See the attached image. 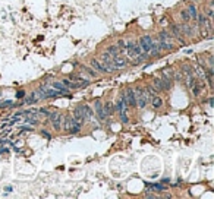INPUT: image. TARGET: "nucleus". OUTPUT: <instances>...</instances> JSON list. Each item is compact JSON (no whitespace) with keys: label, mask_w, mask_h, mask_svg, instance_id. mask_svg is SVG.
Returning a JSON list of instances; mask_svg holds the SVG:
<instances>
[{"label":"nucleus","mask_w":214,"mask_h":199,"mask_svg":"<svg viewBox=\"0 0 214 199\" xmlns=\"http://www.w3.org/2000/svg\"><path fill=\"white\" fill-rule=\"evenodd\" d=\"M133 91H135V97H136V106L140 108H145L150 101V95L147 89L142 86H135Z\"/></svg>","instance_id":"1"},{"label":"nucleus","mask_w":214,"mask_h":199,"mask_svg":"<svg viewBox=\"0 0 214 199\" xmlns=\"http://www.w3.org/2000/svg\"><path fill=\"white\" fill-rule=\"evenodd\" d=\"M63 117L60 113H57V111H50L49 114V120L50 123H51V126H53V129L54 130H62V124H63Z\"/></svg>","instance_id":"2"},{"label":"nucleus","mask_w":214,"mask_h":199,"mask_svg":"<svg viewBox=\"0 0 214 199\" xmlns=\"http://www.w3.org/2000/svg\"><path fill=\"white\" fill-rule=\"evenodd\" d=\"M123 94H125V98H126L128 107H136V97H135L133 88H126Z\"/></svg>","instance_id":"3"},{"label":"nucleus","mask_w":214,"mask_h":199,"mask_svg":"<svg viewBox=\"0 0 214 199\" xmlns=\"http://www.w3.org/2000/svg\"><path fill=\"white\" fill-rule=\"evenodd\" d=\"M63 124H62V129L65 130V132H69L74 126H78V124H82V123H79L76 119H74L72 116H67V117H63Z\"/></svg>","instance_id":"4"},{"label":"nucleus","mask_w":214,"mask_h":199,"mask_svg":"<svg viewBox=\"0 0 214 199\" xmlns=\"http://www.w3.org/2000/svg\"><path fill=\"white\" fill-rule=\"evenodd\" d=\"M126 66H128V60L123 57H120V54L116 56V57H113V60H112V67H113V70L125 69Z\"/></svg>","instance_id":"5"},{"label":"nucleus","mask_w":214,"mask_h":199,"mask_svg":"<svg viewBox=\"0 0 214 199\" xmlns=\"http://www.w3.org/2000/svg\"><path fill=\"white\" fill-rule=\"evenodd\" d=\"M151 41H153V38H151L150 35H144V37H141L140 40H138V44H140L141 50H142V51H145V53H148L150 46H151Z\"/></svg>","instance_id":"6"},{"label":"nucleus","mask_w":214,"mask_h":199,"mask_svg":"<svg viewBox=\"0 0 214 199\" xmlns=\"http://www.w3.org/2000/svg\"><path fill=\"white\" fill-rule=\"evenodd\" d=\"M94 113L97 114V117H98L100 122H104L107 119V116L103 113V104H101V101L100 100H97L95 103H94Z\"/></svg>","instance_id":"7"},{"label":"nucleus","mask_w":214,"mask_h":199,"mask_svg":"<svg viewBox=\"0 0 214 199\" xmlns=\"http://www.w3.org/2000/svg\"><path fill=\"white\" fill-rule=\"evenodd\" d=\"M90 65H91V67L97 72V73H107V72H109V70H107V67L104 66L103 63H100L97 59H91Z\"/></svg>","instance_id":"8"},{"label":"nucleus","mask_w":214,"mask_h":199,"mask_svg":"<svg viewBox=\"0 0 214 199\" xmlns=\"http://www.w3.org/2000/svg\"><path fill=\"white\" fill-rule=\"evenodd\" d=\"M79 108H81V111H82L85 122L91 120V117H92V114H94V110H92V108H91L88 104H81V106H79Z\"/></svg>","instance_id":"9"},{"label":"nucleus","mask_w":214,"mask_h":199,"mask_svg":"<svg viewBox=\"0 0 214 199\" xmlns=\"http://www.w3.org/2000/svg\"><path fill=\"white\" fill-rule=\"evenodd\" d=\"M160 47H158V42L157 41H151V46H150V50H148V54H150V57H156V56H158L160 54Z\"/></svg>","instance_id":"10"},{"label":"nucleus","mask_w":214,"mask_h":199,"mask_svg":"<svg viewBox=\"0 0 214 199\" xmlns=\"http://www.w3.org/2000/svg\"><path fill=\"white\" fill-rule=\"evenodd\" d=\"M103 113H104V114H106L107 117L113 116V113H115V107H113V103L107 101L106 104L103 106Z\"/></svg>","instance_id":"11"},{"label":"nucleus","mask_w":214,"mask_h":199,"mask_svg":"<svg viewBox=\"0 0 214 199\" xmlns=\"http://www.w3.org/2000/svg\"><path fill=\"white\" fill-rule=\"evenodd\" d=\"M166 187L163 184H158V183H147V192H163Z\"/></svg>","instance_id":"12"},{"label":"nucleus","mask_w":214,"mask_h":199,"mask_svg":"<svg viewBox=\"0 0 214 199\" xmlns=\"http://www.w3.org/2000/svg\"><path fill=\"white\" fill-rule=\"evenodd\" d=\"M72 117H74V119H76L79 123H84V122H85L84 114H82V111H81V108H79V106L74 108V111H72Z\"/></svg>","instance_id":"13"},{"label":"nucleus","mask_w":214,"mask_h":199,"mask_svg":"<svg viewBox=\"0 0 214 199\" xmlns=\"http://www.w3.org/2000/svg\"><path fill=\"white\" fill-rule=\"evenodd\" d=\"M158 47L163 51H172L173 50V44L172 41H163V40H158Z\"/></svg>","instance_id":"14"},{"label":"nucleus","mask_w":214,"mask_h":199,"mask_svg":"<svg viewBox=\"0 0 214 199\" xmlns=\"http://www.w3.org/2000/svg\"><path fill=\"white\" fill-rule=\"evenodd\" d=\"M179 31H181L182 34H185L186 37H192V35H194V29H192L188 24L181 25V26H179Z\"/></svg>","instance_id":"15"},{"label":"nucleus","mask_w":214,"mask_h":199,"mask_svg":"<svg viewBox=\"0 0 214 199\" xmlns=\"http://www.w3.org/2000/svg\"><path fill=\"white\" fill-rule=\"evenodd\" d=\"M150 101H151V106H153L154 108H160L161 106H163V100L160 98L157 94L156 95H153V97L150 98Z\"/></svg>","instance_id":"16"},{"label":"nucleus","mask_w":214,"mask_h":199,"mask_svg":"<svg viewBox=\"0 0 214 199\" xmlns=\"http://www.w3.org/2000/svg\"><path fill=\"white\" fill-rule=\"evenodd\" d=\"M107 53H109V54H112L113 57H116V56H119V54H122L123 51H122V50L119 49L117 46H110V47H109V50H107Z\"/></svg>","instance_id":"17"},{"label":"nucleus","mask_w":214,"mask_h":199,"mask_svg":"<svg viewBox=\"0 0 214 199\" xmlns=\"http://www.w3.org/2000/svg\"><path fill=\"white\" fill-rule=\"evenodd\" d=\"M51 88H54V89H57V91L65 92V94H69V89H67L62 82H53L51 83Z\"/></svg>","instance_id":"18"},{"label":"nucleus","mask_w":214,"mask_h":199,"mask_svg":"<svg viewBox=\"0 0 214 199\" xmlns=\"http://www.w3.org/2000/svg\"><path fill=\"white\" fill-rule=\"evenodd\" d=\"M186 10H188V13H189L191 19H194V21H195V19H197V15H198V13H197V6L191 3L189 6H188V9H186Z\"/></svg>","instance_id":"19"},{"label":"nucleus","mask_w":214,"mask_h":199,"mask_svg":"<svg viewBox=\"0 0 214 199\" xmlns=\"http://www.w3.org/2000/svg\"><path fill=\"white\" fill-rule=\"evenodd\" d=\"M154 89H156L157 92L164 91V88H163V81H161V78H154Z\"/></svg>","instance_id":"20"},{"label":"nucleus","mask_w":214,"mask_h":199,"mask_svg":"<svg viewBox=\"0 0 214 199\" xmlns=\"http://www.w3.org/2000/svg\"><path fill=\"white\" fill-rule=\"evenodd\" d=\"M158 37H160V40H163V41H172V40H173L172 34L167 32L166 29H163V31L160 32V35H158Z\"/></svg>","instance_id":"21"},{"label":"nucleus","mask_w":214,"mask_h":199,"mask_svg":"<svg viewBox=\"0 0 214 199\" xmlns=\"http://www.w3.org/2000/svg\"><path fill=\"white\" fill-rule=\"evenodd\" d=\"M119 114H120V122H122V123H128V122H129L128 110H122V111H119Z\"/></svg>","instance_id":"22"},{"label":"nucleus","mask_w":214,"mask_h":199,"mask_svg":"<svg viewBox=\"0 0 214 199\" xmlns=\"http://www.w3.org/2000/svg\"><path fill=\"white\" fill-rule=\"evenodd\" d=\"M35 103H38V98H37L35 95H33V94H31L29 98L25 100V104H26V106H31V104H35Z\"/></svg>","instance_id":"23"},{"label":"nucleus","mask_w":214,"mask_h":199,"mask_svg":"<svg viewBox=\"0 0 214 199\" xmlns=\"http://www.w3.org/2000/svg\"><path fill=\"white\" fill-rule=\"evenodd\" d=\"M172 32H173V35L176 37V38H179L181 40V31H179V26H176V25H172Z\"/></svg>","instance_id":"24"},{"label":"nucleus","mask_w":214,"mask_h":199,"mask_svg":"<svg viewBox=\"0 0 214 199\" xmlns=\"http://www.w3.org/2000/svg\"><path fill=\"white\" fill-rule=\"evenodd\" d=\"M181 18L185 21V22H188V21H191V16H189V13H188V10L185 9V10H182L181 12Z\"/></svg>","instance_id":"25"},{"label":"nucleus","mask_w":214,"mask_h":199,"mask_svg":"<svg viewBox=\"0 0 214 199\" xmlns=\"http://www.w3.org/2000/svg\"><path fill=\"white\" fill-rule=\"evenodd\" d=\"M213 16H214L213 3H210V5H208V9H207V18H208V19H213Z\"/></svg>","instance_id":"26"},{"label":"nucleus","mask_w":214,"mask_h":199,"mask_svg":"<svg viewBox=\"0 0 214 199\" xmlns=\"http://www.w3.org/2000/svg\"><path fill=\"white\" fill-rule=\"evenodd\" d=\"M13 103L10 100H6V101H0V108H9Z\"/></svg>","instance_id":"27"},{"label":"nucleus","mask_w":214,"mask_h":199,"mask_svg":"<svg viewBox=\"0 0 214 199\" xmlns=\"http://www.w3.org/2000/svg\"><path fill=\"white\" fill-rule=\"evenodd\" d=\"M81 127H82V124L74 126V127H72V129H71V130H69L67 133H72V135H75V133H79V132H81Z\"/></svg>","instance_id":"28"},{"label":"nucleus","mask_w":214,"mask_h":199,"mask_svg":"<svg viewBox=\"0 0 214 199\" xmlns=\"http://www.w3.org/2000/svg\"><path fill=\"white\" fill-rule=\"evenodd\" d=\"M82 69H84V70H85V72H88V73H90V76H91V78H95V76H97V72H95V70H91L90 67L82 66Z\"/></svg>","instance_id":"29"},{"label":"nucleus","mask_w":214,"mask_h":199,"mask_svg":"<svg viewBox=\"0 0 214 199\" xmlns=\"http://www.w3.org/2000/svg\"><path fill=\"white\" fill-rule=\"evenodd\" d=\"M21 130H22V132H33L34 127H31V126H22Z\"/></svg>","instance_id":"30"},{"label":"nucleus","mask_w":214,"mask_h":199,"mask_svg":"<svg viewBox=\"0 0 214 199\" xmlns=\"http://www.w3.org/2000/svg\"><path fill=\"white\" fill-rule=\"evenodd\" d=\"M8 152H9V148H6V147H0V155L8 154Z\"/></svg>","instance_id":"31"},{"label":"nucleus","mask_w":214,"mask_h":199,"mask_svg":"<svg viewBox=\"0 0 214 199\" xmlns=\"http://www.w3.org/2000/svg\"><path fill=\"white\" fill-rule=\"evenodd\" d=\"M41 133H43V136H44V138H47V139H51V135H50L47 130H41Z\"/></svg>","instance_id":"32"},{"label":"nucleus","mask_w":214,"mask_h":199,"mask_svg":"<svg viewBox=\"0 0 214 199\" xmlns=\"http://www.w3.org/2000/svg\"><path fill=\"white\" fill-rule=\"evenodd\" d=\"M160 182H161V184H169V183H170V179H169V177H163Z\"/></svg>","instance_id":"33"},{"label":"nucleus","mask_w":214,"mask_h":199,"mask_svg":"<svg viewBox=\"0 0 214 199\" xmlns=\"http://www.w3.org/2000/svg\"><path fill=\"white\" fill-rule=\"evenodd\" d=\"M25 97V91H18L16 92V98H24Z\"/></svg>","instance_id":"34"},{"label":"nucleus","mask_w":214,"mask_h":199,"mask_svg":"<svg viewBox=\"0 0 214 199\" xmlns=\"http://www.w3.org/2000/svg\"><path fill=\"white\" fill-rule=\"evenodd\" d=\"M174 78H176V81H182V72H176Z\"/></svg>","instance_id":"35"}]
</instances>
